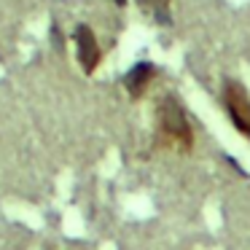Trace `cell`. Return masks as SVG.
<instances>
[{"label": "cell", "instance_id": "obj_1", "mask_svg": "<svg viewBox=\"0 0 250 250\" xmlns=\"http://www.w3.org/2000/svg\"><path fill=\"white\" fill-rule=\"evenodd\" d=\"M156 140L175 151L194 148V129H191L188 113L175 94H164L156 103Z\"/></svg>", "mask_w": 250, "mask_h": 250}, {"label": "cell", "instance_id": "obj_2", "mask_svg": "<svg viewBox=\"0 0 250 250\" xmlns=\"http://www.w3.org/2000/svg\"><path fill=\"white\" fill-rule=\"evenodd\" d=\"M221 97H223V108H226V116L234 124V129L250 140V94H248V89L239 81H226Z\"/></svg>", "mask_w": 250, "mask_h": 250}, {"label": "cell", "instance_id": "obj_3", "mask_svg": "<svg viewBox=\"0 0 250 250\" xmlns=\"http://www.w3.org/2000/svg\"><path fill=\"white\" fill-rule=\"evenodd\" d=\"M73 41H76V57H78L83 76H92L100 67V62H103V49H100L97 35H94V30L89 24H78L73 30Z\"/></svg>", "mask_w": 250, "mask_h": 250}, {"label": "cell", "instance_id": "obj_4", "mask_svg": "<svg viewBox=\"0 0 250 250\" xmlns=\"http://www.w3.org/2000/svg\"><path fill=\"white\" fill-rule=\"evenodd\" d=\"M153 78H156V65H153V62H137V65H132L124 76L126 94H129L132 100H140L143 94L148 92V86L153 83Z\"/></svg>", "mask_w": 250, "mask_h": 250}, {"label": "cell", "instance_id": "obj_5", "mask_svg": "<svg viewBox=\"0 0 250 250\" xmlns=\"http://www.w3.org/2000/svg\"><path fill=\"white\" fill-rule=\"evenodd\" d=\"M137 6L151 14L159 24H169V0H137Z\"/></svg>", "mask_w": 250, "mask_h": 250}, {"label": "cell", "instance_id": "obj_6", "mask_svg": "<svg viewBox=\"0 0 250 250\" xmlns=\"http://www.w3.org/2000/svg\"><path fill=\"white\" fill-rule=\"evenodd\" d=\"M51 43H54L57 49H62V30H60V24H51Z\"/></svg>", "mask_w": 250, "mask_h": 250}, {"label": "cell", "instance_id": "obj_7", "mask_svg": "<svg viewBox=\"0 0 250 250\" xmlns=\"http://www.w3.org/2000/svg\"><path fill=\"white\" fill-rule=\"evenodd\" d=\"M113 3H116L119 8H124V6H126V0H113Z\"/></svg>", "mask_w": 250, "mask_h": 250}]
</instances>
